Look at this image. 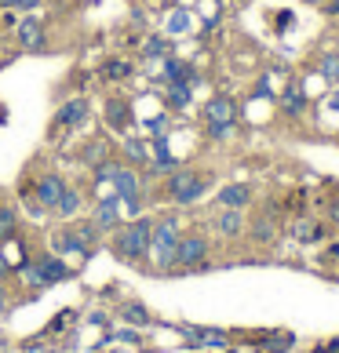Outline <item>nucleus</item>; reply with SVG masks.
Returning <instances> with one entry per match:
<instances>
[{"label": "nucleus", "mask_w": 339, "mask_h": 353, "mask_svg": "<svg viewBox=\"0 0 339 353\" xmlns=\"http://www.w3.org/2000/svg\"><path fill=\"white\" fill-rule=\"evenodd\" d=\"M150 237H153V222L150 219H135L132 226H124L113 241V252L121 259H142L150 252Z\"/></svg>", "instance_id": "obj_1"}, {"label": "nucleus", "mask_w": 339, "mask_h": 353, "mask_svg": "<svg viewBox=\"0 0 339 353\" xmlns=\"http://www.w3.org/2000/svg\"><path fill=\"white\" fill-rule=\"evenodd\" d=\"M175 248H179V222L175 219H164L153 226V237H150V255L157 266H172L175 263Z\"/></svg>", "instance_id": "obj_2"}, {"label": "nucleus", "mask_w": 339, "mask_h": 353, "mask_svg": "<svg viewBox=\"0 0 339 353\" xmlns=\"http://www.w3.org/2000/svg\"><path fill=\"white\" fill-rule=\"evenodd\" d=\"M168 190H172V197L179 204H190V201H197L204 193V179L193 175V172H179V175L168 179Z\"/></svg>", "instance_id": "obj_3"}, {"label": "nucleus", "mask_w": 339, "mask_h": 353, "mask_svg": "<svg viewBox=\"0 0 339 353\" xmlns=\"http://www.w3.org/2000/svg\"><path fill=\"white\" fill-rule=\"evenodd\" d=\"M204 117H208V128H212V135H226L233 128V102L230 99H212L204 106Z\"/></svg>", "instance_id": "obj_4"}, {"label": "nucleus", "mask_w": 339, "mask_h": 353, "mask_svg": "<svg viewBox=\"0 0 339 353\" xmlns=\"http://www.w3.org/2000/svg\"><path fill=\"white\" fill-rule=\"evenodd\" d=\"M110 179L117 182V193H121V201L128 204V212H139V179H135V172L113 164V175Z\"/></svg>", "instance_id": "obj_5"}, {"label": "nucleus", "mask_w": 339, "mask_h": 353, "mask_svg": "<svg viewBox=\"0 0 339 353\" xmlns=\"http://www.w3.org/2000/svg\"><path fill=\"white\" fill-rule=\"evenodd\" d=\"M204 255H208L204 237H182L175 248V266H197Z\"/></svg>", "instance_id": "obj_6"}, {"label": "nucleus", "mask_w": 339, "mask_h": 353, "mask_svg": "<svg viewBox=\"0 0 339 353\" xmlns=\"http://www.w3.org/2000/svg\"><path fill=\"white\" fill-rule=\"evenodd\" d=\"M88 113H91L88 102H84V99H73V102H62V106H59L55 121H59L62 128H77V124L88 121Z\"/></svg>", "instance_id": "obj_7"}, {"label": "nucleus", "mask_w": 339, "mask_h": 353, "mask_svg": "<svg viewBox=\"0 0 339 353\" xmlns=\"http://www.w3.org/2000/svg\"><path fill=\"white\" fill-rule=\"evenodd\" d=\"M62 193H66V182H62L59 175H48V179H41V186H37V204L55 208Z\"/></svg>", "instance_id": "obj_8"}, {"label": "nucleus", "mask_w": 339, "mask_h": 353, "mask_svg": "<svg viewBox=\"0 0 339 353\" xmlns=\"http://www.w3.org/2000/svg\"><path fill=\"white\" fill-rule=\"evenodd\" d=\"M249 201H252L249 186H223V190H219V208H230V212H241Z\"/></svg>", "instance_id": "obj_9"}, {"label": "nucleus", "mask_w": 339, "mask_h": 353, "mask_svg": "<svg viewBox=\"0 0 339 353\" xmlns=\"http://www.w3.org/2000/svg\"><path fill=\"white\" fill-rule=\"evenodd\" d=\"M19 41H22V48H44V26L37 19H26L19 26Z\"/></svg>", "instance_id": "obj_10"}, {"label": "nucleus", "mask_w": 339, "mask_h": 353, "mask_svg": "<svg viewBox=\"0 0 339 353\" xmlns=\"http://www.w3.org/2000/svg\"><path fill=\"white\" fill-rule=\"evenodd\" d=\"M37 273H41L44 284H55L62 277H70V270L62 266V259H41V263H37Z\"/></svg>", "instance_id": "obj_11"}, {"label": "nucleus", "mask_w": 339, "mask_h": 353, "mask_svg": "<svg viewBox=\"0 0 339 353\" xmlns=\"http://www.w3.org/2000/svg\"><path fill=\"white\" fill-rule=\"evenodd\" d=\"M121 219V197H110L95 208V226H113Z\"/></svg>", "instance_id": "obj_12"}, {"label": "nucleus", "mask_w": 339, "mask_h": 353, "mask_svg": "<svg viewBox=\"0 0 339 353\" xmlns=\"http://www.w3.org/2000/svg\"><path fill=\"white\" fill-rule=\"evenodd\" d=\"M106 117H110V128H117V132L132 124V110H128L124 102H117V99H110V106H106Z\"/></svg>", "instance_id": "obj_13"}, {"label": "nucleus", "mask_w": 339, "mask_h": 353, "mask_svg": "<svg viewBox=\"0 0 339 353\" xmlns=\"http://www.w3.org/2000/svg\"><path fill=\"white\" fill-rule=\"evenodd\" d=\"M124 157H128V161H135V164H142V161H150V146H146V142H139V139H128L124 142Z\"/></svg>", "instance_id": "obj_14"}, {"label": "nucleus", "mask_w": 339, "mask_h": 353, "mask_svg": "<svg viewBox=\"0 0 339 353\" xmlns=\"http://www.w3.org/2000/svg\"><path fill=\"white\" fill-rule=\"evenodd\" d=\"M77 208H81V197H77V193L66 186V193H62L59 204H55V212H59V215H77Z\"/></svg>", "instance_id": "obj_15"}, {"label": "nucleus", "mask_w": 339, "mask_h": 353, "mask_svg": "<svg viewBox=\"0 0 339 353\" xmlns=\"http://www.w3.org/2000/svg\"><path fill=\"white\" fill-rule=\"evenodd\" d=\"M219 230H223L226 237H233V233H241V215L226 208V215H219Z\"/></svg>", "instance_id": "obj_16"}, {"label": "nucleus", "mask_w": 339, "mask_h": 353, "mask_svg": "<svg viewBox=\"0 0 339 353\" xmlns=\"http://www.w3.org/2000/svg\"><path fill=\"white\" fill-rule=\"evenodd\" d=\"M15 233V208H0V241Z\"/></svg>", "instance_id": "obj_17"}, {"label": "nucleus", "mask_w": 339, "mask_h": 353, "mask_svg": "<svg viewBox=\"0 0 339 353\" xmlns=\"http://www.w3.org/2000/svg\"><path fill=\"white\" fill-rule=\"evenodd\" d=\"M168 102L182 110V106L190 102V88H186V84H172V88H168Z\"/></svg>", "instance_id": "obj_18"}, {"label": "nucleus", "mask_w": 339, "mask_h": 353, "mask_svg": "<svg viewBox=\"0 0 339 353\" xmlns=\"http://www.w3.org/2000/svg\"><path fill=\"white\" fill-rule=\"evenodd\" d=\"M190 30V15H186V11H175V15L172 19H168V33H186Z\"/></svg>", "instance_id": "obj_19"}, {"label": "nucleus", "mask_w": 339, "mask_h": 353, "mask_svg": "<svg viewBox=\"0 0 339 353\" xmlns=\"http://www.w3.org/2000/svg\"><path fill=\"white\" fill-rule=\"evenodd\" d=\"M102 73H106V81H124V77L132 73V66H128V62H110Z\"/></svg>", "instance_id": "obj_20"}, {"label": "nucleus", "mask_w": 339, "mask_h": 353, "mask_svg": "<svg viewBox=\"0 0 339 353\" xmlns=\"http://www.w3.org/2000/svg\"><path fill=\"white\" fill-rule=\"evenodd\" d=\"M318 226H314V222H299V226H296V237L299 241H318Z\"/></svg>", "instance_id": "obj_21"}, {"label": "nucleus", "mask_w": 339, "mask_h": 353, "mask_svg": "<svg viewBox=\"0 0 339 353\" xmlns=\"http://www.w3.org/2000/svg\"><path fill=\"white\" fill-rule=\"evenodd\" d=\"M121 317H124V321H132V324H146V321H150V317H146V310H139V306H124V310H121Z\"/></svg>", "instance_id": "obj_22"}, {"label": "nucleus", "mask_w": 339, "mask_h": 353, "mask_svg": "<svg viewBox=\"0 0 339 353\" xmlns=\"http://www.w3.org/2000/svg\"><path fill=\"white\" fill-rule=\"evenodd\" d=\"M41 0H0V8H11V11H33Z\"/></svg>", "instance_id": "obj_23"}, {"label": "nucleus", "mask_w": 339, "mask_h": 353, "mask_svg": "<svg viewBox=\"0 0 339 353\" xmlns=\"http://www.w3.org/2000/svg\"><path fill=\"white\" fill-rule=\"evenodd\" d=\"M102 150H106L102 142H95V146H88V161H102Z\"/></svg>", "instance_id": "obj_24"}, {"label": "nucleus", "mask_w": 339, "mask_h": 353, "mask_svg": "<svg viewBox=\"0 0 339 353\" xmlns=\"http://www.w3.org/2000/svg\"><path fill=\"white\" fill-rule=\"evenodd\" d=\"M284 110H299V95H296V91H289V95H284Z\"/></svg>", "instance_id": "obj_25"}, {"label": "nucleus", "mask_w": 339, "mask_h": 353, "mask_svg": "<svg viewBox=\"0 0 339 353\" xmlns=\"http://www.w3.org/2000/svg\"><path fill=\"white\" fill-rule=\"evenodd\" d=\"M164 128H168V121H164V117H157V121H153V132L164 135Z\"/></svg>", "instance_id": "obj_26"}, {"label": "nucleus", "mask_w": 339, "mask_h": 353, "mask_svg": "<svg viewBox=\"0 0 339 353\" xmlns=\"http://www.w3.org/2000/svg\"><path fill=\"white\" fill-rule=\"evenodd\" d=\"M146 51H150V55H161L164 44H161V41H153V44H146Z\"/></svg>", "instance_id": "obj_27"}, {"label": "nucleus", "mask_w": 339, "mask_h": 353, "mask_svg": "<svg viewBox=\"0 0 339 353\" xmlns=\"http://www.w3.org/2000/svg\"><path fill=\"white\" fill-rule=\"evenodd\" d=\"M325 11H329V15H339V0H332V4H325Z\"/></svg>", "instance_id": "obj_28"}, {"label": "nucleus", "mask_w": 339, "mask_h": 353, "mask_svg": "<svg viewBox=\"0 0 339 353\" xmlns=\"http://www.w3.org/2000/svg\"><path fill=\"white\" fill-rule=\"evenodd\" d=\"M8 270V259H4V252H0V273H4Z\"/></svg>", "instance_id": "obj_29"}, {"label": "nucleus", "mask_w": 339, "mask_h": 353, "mask_svg": "<svg viewBox=\"0 0 339 353\" xmlns=\"http://www.w3.org/2000/svg\"><path fill=\"white\" fill-rule=\"evenodd\" d=\"M332 219H339V204H336V208H332Z\"/></svg>", "instance_id": "obj_30"}, {"label": "nucleus", "mask_w": 339, "mask_h": 353, "mask_svg": "<svg viewBox=\"0 0 339 353\" xmlns=\"http://www.w3.org/2000/svg\"><path fill=\"white\" fill-rule=\"evenodd\" d=\"M310 4H318V0H310Z\"/></svg>", "instance_id": "obj_31"}]
</instances>
